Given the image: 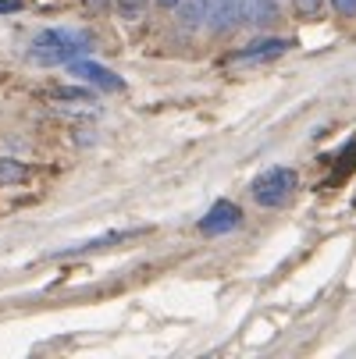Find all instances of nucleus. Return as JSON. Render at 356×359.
I'll return each instance as SVG.
<instances>
[{
	"instance_id": "obj_1",
	"label": "nucleus",
	"mask_w": 356,
	"mask_h": 359,
	"mask_svg": "<svg viewBox=\"0 0 356 359\" xmlns=\"http://www.w3.org/2000/svg\"><path fill=\"white\" fill-rule=\"evenodd\" d=\"M93 50V36L89 32H79V29H43L32 36L29 43V61L39 65V68H58V65H68L75 57H86Z\"/></svg>"
},
{
	"instance_id": "obj_2",
	"label": "nucleus",
	"mask_w": 356,
	"mask_h": 359,
	"mask_svg": "<svg viewBox=\"0 0 356 359\" xmlns=\"http://www.w3.org/2000/svg\"><path fill=\"white\" fill-rule=\"evenodd\" d=\"M296 189H299V175H296V168L275 164V168H264L257 178H253L249 196L257 199L261 207L278 210V207H285V203L296 196Z\"/></svg>"
},
{
	"instance_id": "obj_3",
	"label": "nucleus",
	"mask_w": 356,
	"mask_h": 359,
	"mask_svg": "<svg viewBox=\"0 0 356 359\" xmlns=\"http://www.w3.org/2000/svg\"><path fill=\"white\" fill-rule=\"evenodd\" d=\"M235 228H242V210L235 207L232 199H218L214 207L203 214V221H199V231H203V235H211V238H218V235H232Z\"/></svg>"
},
{
	"instance_id": "obj_4",
	"label": "nucleus",
	"mask_w": 356,
	"mask_h": 359,
	"mask_svg": "<svg viewBox=\"0 0 356 359\" xmlns=\"http://www.w3.org/2000/svg\"><path fill=\"white\" fill-rule=\"evenodd\" d=\"M289 50V39H278V36H261L246 43L242 50H235V54L228 57V65H253V61H268V57H282Z\"/></svg>"
},
{
	"instance_id": "obj_5",
	"label": "nucleus",
	"mask_w": 356,
	"mask_h": 359,
	"mask_svg": "<svg viewBox=\"0 0 356 359\" xmlns=\"http://www.w3.org/2000/svg\"><path fill=\"white\" fill-rule=\"evenodd\" d=\"M68 72H72L75 79H82V82L96 86V89H107V93H114V89H121V86H125L111 68L96 65V61H89V57H75V61H68Z\"/></svg>"
},
{
	"instance_id": "obj_6",
	"label": "nucleus",
	"mask_w": 356,
	"mask_h": 359,
	"mask_svg": "<svg viewBox=\"0 0 356 359\" xmlns=\"http://www.w3.org/2000/svg\"><path fill=\"white\" fill-rule=\"evenodd\" d=\"M203 4V22L211 32H228L239 18V0H199Z\"/></svg>"
},
{
	"instance_id": "obj_7",
	"label": "nucleus",
	"mask_w": 356,
	"mask_h": 359,
	"mask_svg": "<svg viewBox=\"0 0 356 359\" xmlns=\"http://www.w3.org/2000/svg\"><path fill=\"white\" fill-rule=\"evenodd\" d=\"M239 22L249 29H268L278 22V0H239Z\"/></svg>"
},
{
	"instance_id": "obj_8",
	"label": "nucleus",
	"mask_w": 356,
	"mask_h": 359,
	"mask_svg": "<svg viewBox=\"0 0 356 359\" xmlns=\"http://www.w3.org/2000/svg\"><path fill=\"white\" fill-rule=\"evenodd\" d=\"M29 178V168L15 157H0V185H22Z\"/></svg>"
},
{
	"instance_id": "obj_9",
	"label": "nucleus",
	"mask_w": 356,
	"mask_h": 359,
	"mask_svg": "<svg viewBox=\"0 0 356 359\" xmlns=\"http://www.w3.org/2000/svg\"><path fill=\"white\" fill-rule=\"evenodd\" d=\"M146 4H150V0H114V8H118V15H121L125 22H136V18H143Z\"/></svg>"
},
{
	"instance_id": "obj_10",
	"label": "nucleus",
	"mask_w": 356,
	"mask_h": 359,
	"mask_svg": "<svg viewBox=\"0 0 356 359\" xmlns=\"http://www.w3.org/2000/svg\"><path fill=\"white\" fill-rule=\"evenodd\" d=\"M54 96L58 100H82V104H93V93L89 89H75V86H61V89H54Z\"/></svg>"
},
{
	"instance_id": "obj_11",
	"label": "nucleus",
	"mask_w": 356,
	"mask_h": 359,
	"mask_svg": "<svg viewBox=\"0 0 356 359\" xmlns=\"http://www.w3.org/2000/svg\"><path fill=\"white\" fill-rule=\"evenodd\" d=\"M292 8H296L303 18H317L321 8H324V0H292Z\"/></svg>"
},
{
	"instance_id": "obj_12",
	"label": "nucleus",
	"mask_w": 356,
	"mask_h": 359,
	"mask_svg": "<svg viewBox=\"0 0 356 359\" xmlns=\"http://www.w3.org/2000/svg\"><path fill=\"white\" fill-rule=\"evenodd\" d=\"M331 8L338 18H356V0H331Z\"/></svg>"
},
{
	"instance_id": "obj_13",
	"label": "nucleus",
	"mask_w": 356,
	"mask_h": 359,
	"mask_svg": "<svg viewBox=\"0 0 356 359\" xmlns=\"http://www.w3.org/2000/svg\"><path fill=\"white\" fill-rule=\"evenodd\" d=\"M25 0H0V15H11V11H22Z\"/></svg>"
},
{
	"instance_id": "obj_14",
	"label": "nucleus",
	"mask_w": 356,
	"mask_h": 359,
	"mask_svg": "<svg viewBox=\"0 0 356 359\" xmlns=\"http://www.w3.org/2000/svg\"><path fill=\"white\" fill-rule=\"evenodd\" d=\"M157 4H161L164 11H175V8H178V0H157Z\"/></svg>"
},
{
	"instance_id": "obj_15",
	"label": "nucleus",
	"mask_w": 356,
	"mask_h": 359,
	"mask_svg": "<svg viewBox=\"0 0 356 359\" xmlns=\"http://www.w3.org/2000/svg\"><path fill=\"white\" fill-rule=\"evenodd\" d=\"M93 4H107V0H93Z\"/></svg>"
}]
</instances>
